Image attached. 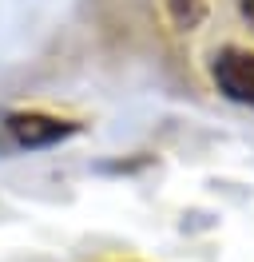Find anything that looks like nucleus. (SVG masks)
Segmentation results:
<instances>
[{
    "label": "nucleus",
    "mask_w": 254,
    "mask_h": 262,
    "mask_svg": "<svg viewBox=\"0 0 254 262\" xmlns=\"http://www.w3.org/2000/svg\"><path fill=\"white\" fill-rule=\"evenodd\" d=\"M215 83L226 99L254 107V52L246 48H222L215 56Z\"/></svg>",
    "instance_id": "obj_1"
},
{
    "label": "nucleus",
    "mask_w": 254,
    "mask_h": 262,
    "mask_svg": "<svg viewBox=\"0 0 254 262\" xmlns=\"http://www.w3.org/2000/svg\"><path fill=\"white\" fill-rule=\"evenodd\" d=\"M8 131L16 135V143H52V139H60V135H68V123H60V119H44V115H12L8 119Z\"/></svg>",
    "instance_id": "obj_2"
},
{
    "label": "nucleus",
    "mask_w": 254,
    "mask_h": 262,
    "mask_svg": "<svg viewBox=\"0 0 254 262\" xmlns=\"http://www.w3.org/2000/svg\"><path fill=\"white\" fill-rule=\"evenodd\" d=\"M238 8H242V16H246V24L254 28V0H238Z\"/></svg>",
    "instance_id": "obj_3"
}]
</instances>
